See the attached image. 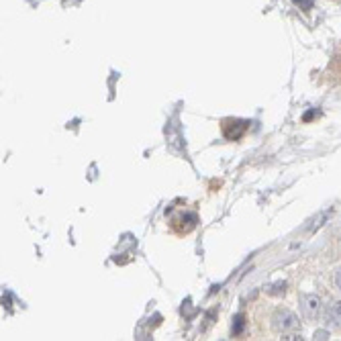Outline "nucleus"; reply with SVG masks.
I'll return each instance as SVG.
<instances>
[{
	"mask_svg": "<svg viewBox=\"0 0 341 341\" xmlns=\"http://www.w3.org/2000/svg\"><path fill=\"white\" fill-rule=\"evenodd\" d=\"M300 302H302V310L308 319H317L319 312H321V298L317 294H302L300 296Z\"/></svg>",
	"mask_w": 341,
	"mask_h": 341,
	"instance_id": "obj_2",
	"label": "nucleus"
},
{
	"mask_svg": "<svg viewBox=\"0 0 341 341\" xmlns=\"http://www.w3.org/2000/svg\"><path fill=\"white\" fill-rule=\"evenodd\" d=\"M327 321H329L331 327L341 329V302H335V304L329 306V310H327Z\"/></svg>",
	"mask_w": 341,
	"mask_h": 341,
	"instance_id": "obj_3",
	"label": "nucleus"
},
{
	"mask_svg": "<svg viewBox=\"0 0 341 341\" xmlns=\"http://www.w3.org/2000/svg\"><path fill=\"white\" fill-rule=\"evenodd\" d=\"M312 115H315L312 110H310V112H306V115H304V121H308V119H312Z\"/></svg>",
	"mask_w": 341,
	"mask_h": 341,
	"instance_id": "obj_8",
	"label": "nucleus"
},
{
	"mask_svg": "<svg viewBox=\"0 0 341 341\" xmlns=\"http://www.w3.org/2000/svg\"><path fill=\"white\" fill-rule=\"evenodd\" d=\"M272 327H274L276 333L286 335V333H290V331H294L298 327V319H296L294 312H290L286 308H278L274 312V317H272Z\"/></svg>",
	"mask_w": 341,
	"mask_h": 341,
	"instance_id": "obj_1",
	"label": "nucleus"
},
{
	"mask_svg": "<svg viewBox=\"0 0 341 341\" xmlns=\"http://www.w3.org/2000/svg\"><path fill=\"white\" fill-rule=\"evenodd\" d=\"M335 284H337V288L341 290V270H337V274H335Z\"/></svg>",
	"mask_w": 341,
	"mask_h": 341,
	"instance_id": "obj_7",
	"label": "nucleus"
},
{
	"mask_svg": "<svg viewBox=\"0 0 341 341\" xmlns=\"http://www.w3.org/2000/svg\"><path fill=\"white\" fill-rule=\"evenodd\" d=\"M315 339H329L331 335H329V331H325V329H319V331H315V335H312Z\"/></svg>",
	"mask_w": 341,
	"mask_h": 341,
	"instance_id": "obj_5",
	"label": "nucleus"
},
{
	"mask_svg": "<svg viewBox=\"0 0 341 341\" xmlns=\"http://www.w3.org/2000/svg\"><path fill=\"white\" fill-rule=\"evenodd\" d=\"M241 329H243V317H237V325H235L233 333H235V335H239V333H241Z\"/></svg>",
	"mask_w": 341,
	"mask_h": 341,
	"instance_id": "obj_6",
	"label": "nucleus"
},
{
	"mask_svg": "<svg viewBox=\"0 0 341 341\" xmlns=\"http://www.w3.org/2000/svg\"><path fill=\"white\" fill-rule=\"evenodd\" d=\"M294 3L304 11H310V7H312V0H294Z\"/></svg>",
	"mask_w": 341,
	"mask_h": 341,
	"instance_id": "obj_4",
	"label": "nucleus"
}]
</instances>
